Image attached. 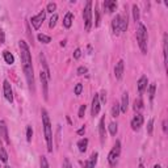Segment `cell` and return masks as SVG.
Instances as JSON below:
<instances>
[{
  "label": "cell",
  "instance_id": "5",
  "mask_svg": "<svg viewBox=\"0 0 168 168\" xmlns=\"http://www.w3.org/2000/svg\"><path fill=\"white\" fill-rule=\"evenodd\" d=\"M83 18H84V28L87 32H89L92 26V2L88 0L85 4V8L83 11Z\"/></svg>",
  "mask_w": 168,
  "mask_h": 168
},
{
  "label": "cell",
  "instance_id": "21",
  "mask_svg": "<svg viewBox=\"0 0 168 168\" xmlns=\"http://www.w3.org/2000/svg\"><path fill=\"white\" fill-rule=\"evenodd\" d=\"M87 146H88V139L87 138H82L78 142V147L80 152H85L87 151Z\"/></svg>",
  "mask_w": 168,
  "mask_h": 168
},
{
  "label": "cell",
  "instance_id": "47",
  "mask_svg": "<svg viewBox=\"0 0 168 168\" xmlns=\"http://www.w3.org/2000/svg\"><path fill=\"white\" fill-rule=\"evenodd\" d=\"M163 132L167 133V121H166V120L163 121Z\"/></svg>",
  "mask_w": 168,
  "mask_h": 168
},
{
  "label": "cell",
  "instance_id": "44",
  "mask_svg": "<svg viewBox=\"0 0 168 168\" xmlns=\"http://www.w3.org/2000/svg\"><path fill=\"white\" fill-rule=\"evenodd\" d=\"M60 141V125H58V130H57V146L59 145Z\"/></svg>",
  "mask_w": 168,
  "mask_h": 168
},
{
  "label": "cell",
  "instance_id": "48",
  "mask_svg": "<svg viewBox=\"0 0 168 168\" xmlns=\"http://www.w3.org/2000/svg\"><path fill=\"white\" fill-rule=\"evenodd\" d=\"M154 168H161V167H160L159 164H155V166H154Z\"/></svg>",
  "mask_w": 168,
  "mask_h": 168
},
{
  "label": "cell",
  "instance_id": "27",
  "mask_svg": "<svg viewBox=\"0 0 168 168\" xmlns=\"http://www.w3.org/2000/svg\"><path fill=\"white\" fill-rule=\"evenodd\" d=\"M133 17H134V21H135V22L139 21V8L137 7L135 4L133 5Z\"/></svg>",
  "mask_w": 168,
  "mask_h": 168
},
{
  "label": "cell",
  "instance_id": "13",
  "mask_svg": "<svg viewBox=\"0 0 168 168\" xmlns=\"http://www.w3.org/2000/svg\"><path fill=\"white\" fill-rule=\"evenodd\" d=\"M97 156L98 154L97 152H93L91 155V158L88 160H85L83 163V168H95L96 167V163H97Z\"/></svg>",
  "mask_w": 168,
  "mask_h": 168
},
{
  "label": "cell",
  "instance_id": "9",
  "mask_svg": "<svg viewBox=\"0 0 168 168\" xmlns=\"http://www.w3.org/2000/svg\"><path fill=\"white\" fill-rule=\"evenodd\" d=\"M142 125H143V116L141 113H137L134 116V118L132 120V127H133V130H135V132H138Z\"/></svg>",
  "mask_w": 168,
  "mask_h": 168
},
{
  "label": "cell",
  "instance_id": "38",
  "mask_svg": "<svg viewBox=\"0 0 168 168\" xmlns=\"http://www.w3.org/2000/svg\"><path fill=\"white\" fill-rule=\"evenodd\" d=\"M152 129H154V120L151 118V120L148 121V123H147V133L150 135L152 134Z\"/></svg>",
  "mask_w": 168,
  "mask_h": 168
},
{
  "label": "cell",
  "instance_id": "20",
  "mask_svg": "<svg viewBox=\"0 0 168 168\" xmlns=\"http://www.w3.org/2000/svg\"><path fill=\"white\" fill-rule=\"evenodd\" d=\"M72 20H74V16H72L71 12H68V13L65 16V18H63V26L65 28H71Z\"/></svg>",
  "mask_w": 168,
  "mask_h": 168
},
{
  "label": "cell",
  "instance_id": "45",
  "mask_svg": "<svg viewBox=\"0 0 168 168\" xmlns=\"http://www.w3.org/2000/svg\"><path fill=\"white\" fill-rule=\"evenodd\" d=\"M4 43V32L3 30H0V45Z\"/></svg>",
  "mask_w": 168,
  "mask_h": 168
},
{
  "label": "cell",
  "instance_id": "28",
  "mask_svg": "<svg viewBox=\"0 0 168 168\" xmlns=\"http://www.w3.org/2000/svg\"><path fill=\"white\" fill-rule=\"evenodd\" d=\"M0 160H2V161H4V163H5V161L8 160V154L5 152L4 147H2V146H0Z\"/></svg>",
  "mask_w": 168,
  "mask_h": 168
},
{
  "label": "cell",
  "instance_id": "32",
  "mask_svg": "<svg viewBox=\"0 0 168 168\" xmlns=\"http://www.w3.org/2000/svg\"><path fill=\"white\" fill-rule=\"evenodd\" d=\"M57 21H58V16L54 13V15L51 16V18H50V22H49V26H50V28L53 29L55 25H57Z\"/></svg>",
  "mask_w": 168,
  "mask_h": 168
},
{
  "label": "cell",
  "instance_id": "50",
  "mask_svg": "<svg viewBox=\"0 0 168 168\" xmlns=\"http://www.w3.org/2000/svg\"><path fill=\"white\" fill-rule=\"evenodd\" d=\"M5 168H11V167H8V166H7V167H5Z\"/></svg>",
  "mask_w": 168,
  "mask_h": 168
},
{
  "label": "cell",
  "instance_id": "43",
  "mask_svg": "<svg viewBox=\"0 0 168 168\" xmlns=\"http://www.w3.org/2000/svg\"><path fill=\"white\" fill-rule=\"evenodd\" d=\"M80 57H82V50H80V49H76L75 53H74V58H75V59H79Z\"/></svg>",
  "mask_w": 168,
  "mask_h": 168
},
{
  "label": "cell",
  "instance_id": "2",
  "mask_svg": "<svg viewBox=\"0 0 168 168\" xmlns=\"http://www.w3.org/2000/svg\"><path fill=\"white\" fill-rule=\"evenodd\" d=\"M41 114H42V123H43V132H45V139H46V145H47V151L53 152V132H51L50 118H49V114H47L46 109H42Z\"/></svg>",
  "mask_w": 168,
  "mask_h": 168
},
{
  "label": "cell",
  "instance_id": "39",
  "mask_svg": "<svg viewBox=\"0 0 168 168\" xmlns=\"http://www.w3.org/2000/svg\"><path fill=\"white\" fill-rule=\"evenodd\" d=\"M41 168H49L47 159L45 156H41Z\"/></svg>",
  "mask_w": 168,
  "mask_h": 168
},
{
  "label": "cell",
  "instance_id": "46",
  "mask_svg": "<svg viewBox=\"0 0 168 168\" xmlns=\"http://www.w3.org/2000/svg\"><path fill=\"white\" fill-rule=\"evenodd\" d=\"M84 132H85V127L83 126V127H80V129L78 130V134H79V135H83V134H84Z\"/></svg>",
  "mask_w": 168,
  "mask_h": 168
},
{
  "label": "cell",
  "instance_id": "29",
  "mask_svg": "<svg viewBox=\"0 0 168 168\" xmlns=\"http://www.w3.org/2000/svg\"><path fill=\"white\" fill-rule=\"evenodd\" d=\"M155 89H156V85H155V83L150 84V88H148V93H150V101L154 100V96H155Z\"/></svg>",
  "mask_w": 168,
  "mask_h": 168
},
{
  "label": "cell",
  "instance_id": "15",
  "mask_svg": "<svg viewBox=\"0 0 168 168\" xmlns=\"http://www.w3.org/2000/svg\"><path fill=\"white\" fill-rule=\"evenodd\" d=\"M147 83H148V79L146 75H143L139 78L138 80V84H137V88H138V92H139V95H142L143 92H145V89L147 88Z\"/></svg>",
  "mask_w": 168,
  "mask_h": 168
},
{
  "label": "cell",
  "instance_id": "26",
  "mask_svg": "<svg viewBox=\"0 0 168 168\" xmlns=\"http://www.w3.org/2000/svg\"><path fill=\"white\" fill-rule=\"evenodd\" d=\"M134 110L137 112V110H141L142 108H143V101H142V98L141 97H138V98H135V101H134Z\"/></svg>",
  "mask_w": 168,
  "mask_h": 168
},
{
  "label": "cell",
  "instance_id": "25",
  "mask_svg": "<svg viewBox=\"0 0 168 168\" xmlns=\"http://www.w3.org/2000/svg\"><path fill=\"white\" fill-rule=\"evenodd\" d=\"M37 38H38V41L42 42V43H50L51 42V38L49 36H46V34H38L37 36Z\"/></svg>",
  "mask_w": 168,
  "mask_h": 168
},
{
  "label": "cell",
  "instance_id": "36",
  "mask_svg": "<svg viewBox=\"0 0 168 168\" xmlns=\"http://www.w3.org/2000/svg\"><path fill=\"white\" fill-rule=\"evenodd\" d=\"M98 100H100V104L103 103H107V92H105V91H101V93H100V95H98Z\"/></svg>",
  "mask_w": 168,
  "mask_h": 168
},
{
  "label": "cell",
  "instance_id": "8",
  "mask_svg": "<svg viewBox=\"0 0 168 168\" xmlns=\"http://www.w3.org/2000/svg\"><path fill=\"white\" fill-rule=\"evenodd\" d=\"M40 79H41L42 88H43V97H45V100H47V93H49V87H47L49 84H47V82H49V78H47V75L42 70L40 72Z\"/></svg>",
  "mask_w": 168,
  "mask_h": 168
},
{
  "label": "cell",
  "instance_id": "14",
  "mask_svg": "<svg viewBox=\"0 0 168 168\" xmlns=\"http://www.w3.org/2000/svg\"><path fill=\"white\" fill-rule=\"evenodd\" d=\"M98 134H100L101 143H104L105 138H107V132H105V117H101L100 122H98Z\"/></svg>",
  "mask_w": 168,
  "mask_h": 168
},
{
  "label": "cell",
  "instance_id": "24",
  "mask_svg": "<svg viewBox=\"0 0 168 168\" xmlns=\"http://www.w3.org/2000/svg\"><path fill=\"white\" fill-rule=\"evenodd\" d=\"M121 113V109H120V104H118L117 101L113 104V107H112V116L113 117H118Z\"/></svg>",
  "mask_w": 168,
  "mask_h": 168
},
{
  "label": "cell",
  "instance_id": "18",
  "mask_svg": "<svg viewBox=\"0 0 168 168\" xmlns=\"http://www.w3.org/2000/svg\"><path fill=\"white\" fill-rule=\"evenodd\" d=\"M117 8V3L113 0H105L104 2V9L108 12V13H113Z\"/></svg>",
  "mask_w": 168,
  "mask_h": 168
},
{
  "label": "cell",
  "instance_id": "40",
  "mask_svg": "<svg viewBox=\"0 0 168 168\" xmlns=\"http://www.w3.org/2000/svg\"><path fill=\"white\" fill-rule=\"evenodd\" d=\"M82 91H83V84H76V87H75V95L76 96H79L80 93H82Z\"/></svg>",
  "mask_w": 168,
  "mask_h": 168
},
{
  "label": "cell",
  "instance_id": "19",
  "mask_svg": "<svg viewBox=\"0 0 168 168\" xmlns=\"http://www.w3.org/2000/svg\"><path fill=\"white\" fill-rule=\"evenodd\" d=\"M40 62H41V66L43 67V70H42V71L46 74V75H47V78H49V79H50V71H49V66H47V63H46L45 55H43L42 53L40 54Z\"/></svg>",
  "mask_w": 168,
  "mask_h": 168
},
{
  "label": "cell",
  "instance_id": "33",
  "mask_svg": "<svg viewBox=\"0 0 168 168\" xmlns=\"http://www.w3.org/2000/svg\"><path fill=\"white\" fill-rule=\"evenodd\" d=\"M117 130H118V127H117V123L112 122L110 125H109V132H110V134H112V135H116V134H117Z\"/></svg>",
  "mask_w": 168,
  "mask_h": 168
},
{
  "label": "cell",
  "instance_id": "4",
  "mask_svg": "<svg viewBox=\"0 0 168 168\" xmlns=\"http://www.w3.org/2000/svg\"><path fill=\"white\" fill-rule=\"evenodd\" d=\"M120 154H121V142L120 141H116L113 148H112L109 155H108V161H109V166L110 167H116L117 166V161H118V158H120Z\"/></svg>",
  "mask_w": 168,
  "mask_h": 168
},
{
  "label": "cell",
  "instance_id": "23",
  "mask_svg": "<svg viewBox=\"0 0 168 168\" xmlns=\"http://www.w3.org/2000/svg\"><path fill=\"white\" fill-rule=\"evenodd\" d=\"M3 58L5 60V63H8V65H13V62H15V58H13V55H12L9 51H3Z\"/></svg>",
  "mask_w": 168,
  "mask_h": 168
},
{
  "label": "cell",
  "instance_id": "17",
  "mask_svg": "<svg viewBox=\"0 0 168 168\" xmlns=\"http://www.w3.org/2000/svg\"><path fill=\"white\" fill-rule=\"evenodd\" d=\"M127 108H129V93H127V92H123V95H122V101H121V104H120V109H121L122 113H126Z\"/></svg>",
  "mask_w": 168,
  "mask_h": 168
},
{
  "label": "cell",
  "instance_id": "3",
  "mask_svg": "<svg viewBox=\"0 0 168 168\" xmlns=\"http://www.w3.org/2000/svg\"><path fill=\"white\" fill-rule=\"evenodd\" d=\"M147 29L143 24L138 22V26H137V41H138V45L142 54H147Z\"/></svg>",
  "mask_w": 168,
  "mask_h": 168
},
{
  "label": "cell",
  "instance_id": "37",
  "mask_svg": "<svg viewBox=\"0 0 168 168\" xmlns=\"http://www.w3.org/2000/svg\"><path fill=\"white\" fill-rule=\"evenodd\" d=\"M85 109H87V105H80V109H79V113H78V117L79 118H83L84 117Z\"/></svg>",
  "mask_w": 168,
  "mask_h": 168
},
{
  "label": "cell",
  "instance_id": "11",
  "mask_svg": "<svg viewBox=\"0 0 168 168\" xmlns=\"http://www.w3.org/2000/svg\"><path fill=\"white\" fill-rule=\"evenodd\" d=\"M0 138L7 143V145L11 143V141L8 138V129H7V125H5L4 121H0Z\"/></svg>",
  "mask_w": 168,
  "mask_h": 168
},
{
  "label": "cell",
  "instance_id": "31",
  "mask_svg": "<svg viewBox=\"0 0 168 168\" xmlns=\"http://www.w3.org/2000/svg\"><path fill=\"white\" fill-rule=\"evenodd\" d=\"M32 138H33V129H32V126H28L26 127V141L32 142Z\"/></svg>",
  "mask_w": 168,
  "mask_h": 168
},
{
  "label": "cell",
  "instance_id": "1",
  "mask_svg": "<svg viewBox=\"0 0 168 168\" xmlns=\"http://www.w3.org/2000/svg\"><path fill=\"white\" fill-rule=\"evenodd\" d=\"M18 46H20V55H21V62H22V70H24V74H25L26 82L29 84L30 91L34 92V74H33L32 57H30L29 46L26 45L25 41H20Z\"/></svg>",
  "mask_w": 168,
  "mask_h": 168
},
{
  "label": "cell",
  "instance_id": "49",
  "mask_svg": "<svg viewBox=\"0 0 168 168\" xmlns=\"http://www.w3.org/2000/svg\"><path fill=\"white\" fill-rule=\"evenodd\" d=\"M139 168H145V167H143V164H141V166H139Z\"/></svg>",
  "mask_w": 168,
  "mask_h": 168
},
{
  "label": "cell",
  "instance_id": "12",
  "mask_svg": "<svg viewBox=\"0 0 168 168\" xmlns=\"http://www.w3.org/2000/svg\"><path fill=\"white\" fill-rule=\"evenodd\" d=\"M123 67H125V65H123V60H118L117 65L114 67V76L117 80H121L122 79V75H123Z\"/></svg>",
  "mask_w": 168,
  "mask_h": 168
},
{
  "label": "cell",
  "instance_id": "10",
  "mask_svg": "<svg viewBox=\"0 0 168 168\" xmlns=\"http://www.w3.org/2000/svg\"><path fill=\"white\" fill-rule=\"evenodd\" d=\"M100 107H101V104H100V100H98V95H95L93 98H92V110H91L92 117H96L98 114Z\"/></svg>",
  "mask_w": 168,
  "mask_h": 168
},
{
  "label": "cell",
  "instance_id": "22",
  "mask_svg": "<svg viewBox=\"0 0 168 168\" xmlns=\"http://www.w3.org/2000/svg\"><path fill=\"white\" fill-rule=\"evenodd\" d=\"M120 28H121V33L126 32V29H127V16L120 15Z\"/></svg>",
  "mask_w": 168,
  "mask_h": 168
},
{
  "label": "cell",
  "instance_id": "35",
  "mask_svg": "<svg viewBox=\"0 0 168 168\" xmlns=\"http://www.w3.org/2000/svg\"><path fill=\"white\" fill-rule=\"evenodd\" d=\"M55 9H57V4H55V3H49L45 11H46V12H50V13H53Z\"/></svg>",
  "mask_w": 168,
  "mask_h": 168
},
{
  "label": "cell",
  "instance_id": "42",
  "mask_svg": "<svg viewBox=\"0 0 168 168\" xmlns=\"http://www.w3.org/2000/svg\"><path fill=\"white\" fill-rule=\"evenodd\" d=\"M62 168H72L71 163H70V160H68L67 158L63 160V164H62Z\"/></svg>",
  "mask_w": 168,
  "mask_h": 168
},
{
  "label": "cell",
  "instance_id": "16",
  "mask_svg": "<svg viewBox=\"0 0 168 168\" xmlns=\"http://www.w3.org/2000/svg\"><path fill=\"white\" fill-rule=\"evenodd\" d=\"M112 30L116 36L121 34V28H120V15H117L113 20H112Z\"/></svg>",
  "mask_w": 168,
  "mask_h": 168
},
{
  "label": "cell",
  "instance_id": "41",
  "mask_svg": "<svg viewBox=\"0 0 168 168\" xmlns=\"http://www.w3.org/2000/svg\"><path fill=\"white\" fill-rule=\"evenodd\" d=\"M84 74H87V67L80 66V67L78 68V75H84Z\"/></svg>",
  "mask_w": 168,
  "mask_h": 168
},
{
  "label": "cell",
  "instance_id": "7",
  "mask_svg": "<svg viewBox=\"0 0 168 168\" xmlns=\"http://www.w3.org/2000/svg\"><path fill=\"white\" fill-rule=\"evenodd\" d=\"M3 91H4L5 98H7L9 103L13 101V92H12V87H11V83L8 82V80H4V83H3Z\"/></svg>",
  "mask_w": 168,
  "mask_h": 168
},
{
  "label": "cell",
  "instance_id": "34",
  "mask_svg": "<svg viewBox=\"0 0 168 168\" xmlns=\"http://www.w3.org/2000/svg\"><path fill=\"white\" fill-rule=\"evenodd\" d=\"M95 15H96V22H95V26L100 25V11H98V7L96 5L95 7Z\"/></svg>",
  "mask_w": 168,
  "mask_h": 168
},
{
  "label": "cell",
  "instance_id": "30",
  "mask_svg": "<svg viewBox=\"0 0 168 168\" xmlns=\"http://www.w3.org/2000/svg\"><path fill=\"white\" fill-rule=\"evenodd\" d=\"M163 55H164V65H167V34L163 38Z\"/></svg>",
  "mask_w": 168,
  "mask_h": 168
},
{
  "label": "cell",
  "instance_id": "6",
  "mask_svg": "<svg viewBox=\"0 0 168 168\" xmlns=\"http://www.w3.org/2000/svg\"><path fill=\"white\" fill-rule=\"evenodd\" d=\"M45 17H46V11L42 9L37 16H33L32 18H30V22H32L33 28L34 29H40L41 25H42V22H43V20H45Z\"/></svg>",
  "mask_w": 168,
  "mask_h": 168
}]
</instances>
